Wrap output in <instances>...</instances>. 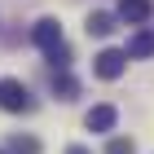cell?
<instances>
[{
  "label": "cell",
  "instance_id": "1",
  "mask_svg": "<svg viewBox=\"0 0 154 154\" xmlns=\"http://www.w3.org/2000/svg\"><path fill=\"white\" fill-rule=\"evenodd\" d=\"M0 110H9V115H26V110H35V101H31V88H26L22 79H0Z\"/></svg>",
  "mask_w": 154,
  "mask_h": 154
},
{
  "label": "cell",
  "instance_id": "9",
  "mask_svg": "<svg viewBox=\"0 0 154 154\" xmlns=\"http://www.w3.org/2000/svg\"><path fill=\"white\" fill-rule=\"evenodd\" d=\"M9 154H40V141H35V137L13 132V137H9Z\"/></svg>",
  "mask_w": 154,
  "mask_h": 154
},
{
  "label": "cell",
  "instance_id": "8",
  "mask_svg": "<svg viewBox=\"0 0 154 154\" xmlns=\"http://www.w3.org/2000/svg\"><path fill=\"white\" fill-rule=\"evenodd\" d=\"M115 13H106V9H97V13H88V22H84V31H88V35H97V40H106L110 31H115Z\"/></svg>",
  "mask_w": 154,
  "mask_h": 154
},
{
  "label": "cell",
  "instance_id": "11",
  "mask_svg": "<svg viewBox=\"0 0 154 154\" xmlns=\"http://www.w3.org/2000/svg\"><path fill=\"white\" fill-rule=\"evenodd\" d=\"M62 154H93V150H88V145H66Z\"/></svg>",
  "mask_w": 154,
  "mask_h": 154
},
{
  "label": "cell",
  "instance_id": "7",
  "mask_svg": "<svg viewBox=\"0 0 154 154\" xmlns=\"http://www.w3.org/2000/svg\"><path fill=\"white\" fill-rule=\"evenodd\" d=\"M123 53H128V57H154V26H141V31L128 40Z\"/></svg>",
  "mask_w": 154,
  "mask_h": 154
},
{
  "label": "cell",
  "instance_id": "6",
  "mask_svg": "<svg viewBox=\"0 0 154 154\" xmlns=\"http://www.w3.org/2000/svg\"><path fill=\"white\" fill-rule=\"evenodd\" d=\"M84 123H88V132H110L119 123V110L115 106H93L88 115H84Z\"/></svg>",
  "mask_w": 154,
  "mask_h": 154
},
{
  "label": "cell",
  "instance_id": "5",
  "mask_svg": "<svg viewBox=\"0 0 154 154\" xmlns=\"http://www.w3.org/2000/svg\"><path fill=\"white\" fill-rule=\"evenodd\" d=\"M48 88H53V97H57V101H75V97H79V79H75L71 71H53Z\"/></svg>",
  "mask_w": 154,
  "mask_h": 154
},
{
  "label": "cell",
  "instance_id": "12",
  "mask_svg": "<svg viewBox=\"0 0 154 154\" xmlns=\"http://www.w3.org/2000/svg\"><path fill=\"white\" fill-rule=\"evenodd\" d=\"M0 154H5V150H0Z\"/></svg>",
  "mask_w": 154,
  "mask_h": 154
},
{
  "label": "cell",
  "instance_id": "10",
  "mask_svg": "<svg viewBox=\"0 0 154 154\" xmlns=\"http://www.w3.org/2000/svg\"><path fill=\"white\" fill-rule=\"evenodd\" d=\"M106 154H137V145H132V137H110Z\"/></svg>",
  "mask_w": 154,
  "mask_h": 154
},
{
  "label": "cell",
  "instance_id": "4",
  "mask_svg": "<svg viewBox=\"0 0 154 154\" xmlns=\"http://www.w3.org/2000/svg\"><path fill=\"white\" fill-rule=\"evenodd\" d=\"M119 22H132V26H145L154 18V0H119Z\"/></svg>",
  "mask_w": 154,
  "mask_h": 154
},
{
  "label": "cell",
  "instance_id": "2",
  "mask_svg": "<svg viewBox=\"0 0 154 154\" xmlns=\"http://www.w3.org/2000/svg\"><path fill=\"white\" fill-rule=\"evenodd\" d=\"M93 71L101 75V79H119V75L128 71V53H123V48H101L93 57Z\"/></svg>",
  "mask_w": 154,
  "mask_h": 154
},
{
  "label": "cell",
  "instance_id": "3",
  "mask_svg": "<svg viewBox=\"0 0 154 154\" xmlns=\"http://www.w3.org/2000/svg\"><path fill=\"white\" fill-rule=\"evenodd\" d=\"M31 40H35L44 53H53V48L66 44V35H62V22H57V18H40V22L31 26Z\"/></svg>",
  "mask_w": 154,
  "mask_h": 154
}]
</instances>
